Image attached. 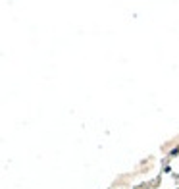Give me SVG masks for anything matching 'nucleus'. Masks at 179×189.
<instances>
[]
</instances>
